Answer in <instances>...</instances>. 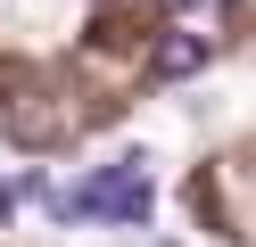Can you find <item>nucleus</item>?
<instances>
[{
  "instance_id": "f257e3e1",
  "label": "nucleus",
  "mask_w": 256,
  "mask_h": 247,
  "mask_svg": "<svg viewBox=\"0 0 256 247\" xmlns=\"http://www.w3.org/2000/svg\"><path fill=\"white\" fill-rule=\"evenodd\" d=\"M83 206H91V214H116V223H140V214H149V165L124 157L116 173H91Z\"/></svg>"
},
{
  "instance_id": "f03ea898",
  "label": "nucleus",
  "mask_w": 256,
  "mask_h": 247,
  "mask_svg": "<svg viewBox=\"0 0 256 247\" xmlns=\"http://www.w3.org/2000/svg\"><path fill=\"white\" fill-rule=\"evenodd\" d=\"M149 66H157L166 82H182V74H198V66H206V41H198V33H166V41L149 49Z\"/></svg>"
},
{
  "instance_id": "7ed1b4c3",
  "label": "nucleus",
  "mask_w": 256,
  "mask_h": 247,
  "mask_svg": "<svg viewBox=\"0 0 256 247\" xmlns=\"http://www.w3.org/2000/svg\"><path fill=\"white\" fill-rule=\"evenodd\" d=\"M174 16H190V25H198V41L215 49V33H223V16H232V0H166Z\"/></svg>"
},
{
  "instance_id": "20e7f679",
  "label": "nucleus",
  "mask_w": 256,
  "mask_h": 247,
  "mask_svg": "<svg viewBox=\"0 0 256 247\" xmlns=\"http://www.w3.org/2000/svg\"><path fill=\"white\" fill-rule=\"evenodd\" d=\"M0 223H8V190H0Z\"/></svg>"
}]
</instances>
